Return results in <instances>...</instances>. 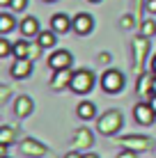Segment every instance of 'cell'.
I'll use <instances>...</instances> for the list:
<instances>
[{"mask_svg":"<svg viewBox=\"0 0 156 158\" xmlns=\"http://www.w3.org/2000/svg\"><path fill=\"white\" fill-rule=\"evenodd\" d=\"M94 87V73L87 71V69H78V71H74L71 76V85H69V89L74 92V94H87V92H92Z\"/></svg>","mask_w":156,"mask_h":158,"instance_id":"cell-1","label":"cell"},{"mask_svg":"<svg viewBox=\"0 0 156 158\" xmlns=\"http://www.w3.org/2000/svg\"><path fill=\"white\" fill-rule=\"evenodd\" d=\"M96 128H99L101 135H115L117 131L122 128V112L120 110H108L106 115L99 117V124H96Z\"/></svg>","mask_w":156,"mask_h":158,"instance_id":"cell-2","label":"cell"},{"mask_svg":"<svg viewBox=\"0 0 156 158\" xmlns=\"http://www.w3.org/2000/svg\"><path fill=\"white\" fill-rule=\"evenodd\" d=\"M101 87H103L106 94H120L122 87H124V76L117 69H108L103 76H101Z\"/></svg>","mask_w":156,"mask_h":158,"instance_id":"cell-3","label":"cell"},{"mask_svg":"<svg viewBox=\"0 0 156 158\" xmlns=\"http://www.w3.org/2000/svg\"><path fill=\"white\" fill-rule=\"evenodd\" d=\"M133 117H136V122L140 124V126H149V124H154L156 112H154L152 103L142 101V103H138V106L133 108Z\"/></svg>","mask_w":156,"mask_h":158,"instance_id":"cell-4","label":"cell"},{"mask_svg":"<svg viewBox=\"0 0 156 158\" xmlns=\"http://www.w3.org/2000/svg\"><path fill=\"white\" fill-rule=\"evenodd\" d=\"M120 144L124 147V149H131V151H145L149 149V144H152V140L145 138V135H126V138H120Z\"/></svg>","mask_w":156,"mask_h":158,"instance_id":"cell-5","label":"cell"},{"mask_svg":"<svg viewBox=\"0 0 156 158\" xmlns=\"http://www.w3.org/2000/svg\"><path fill=\"white\" fill-rule=\"evenodd\" d=\"M71 53L60 48V51H55L53 55H48V67L53 69V71H60V69H69L71 67Z\"/></svg>","mask_w":156,"mask_h":158,"instance_id":"cell-6","label":"cell"},{"mask_svg":"<svg viewBox=\"0 0 156 158\" xmlns=\"http://www.w3.org/2000/svg\"><path fill=\"white\" fill-rule=\"evenodd\" d=\"M94 28V19L90 14H85V12H80L74 16V25H71V30L76 32V35H87V32H92Z\"/></svg>","mask_w":156,"mask_h":158,"instance_id":"cell-7","label":"cell"},{"mask_svg":"<svg viewBox=\"0 0 156 158\" xmlns=\"http://www.w3.org/2000/svg\"><path fill=\"white\" fill-rule=\"evenodd\" d=\"M74 25V19H69L67 14H53L51 16V30H55L57 35H62V32H69Z\"/></svg>","mask_w":156,"mask_h":158,"instance_id":"cell-8","label":"cell"},{"mask_svg":"<svg viewBox=\"0 0 156 158\" xmlns=\"http://www.w3.org/2000/svg\"><path fill=\"white\" fill-rule=\"evenodd\" d=\"M30 73H32V60L30 57L14 60V64H12V76L14 78H28Z\"/></svg>","mask_w":156,"mask_h":158,"instance_id":"cell-9","label":"cell"},{"mask_svg":"<svg viewBox=\"0 0 156 158\" xmlns=\"http://www.w3.org/2000/svg\"><path fill=\"white\" fill-rule=\"evenodd\" d=\"M21 151H23L25 156H32V158H39V156H44L46 154V147L41 144V142H37V140H23L21 142Z\"/></svg>","mask_w":156,"mask_h":158,"instance_id":"cell-10","label":"cell"},{"mask_svg":"<svg viewBox=\"0 0 156 158\" xmlns=\"http://www.w3.org/2000/svg\"><path fill=\"white\" fill-rule=\"evenodd\" d=\"M71 76H74V71H69V69L55 71V76L51 78V87L53 89H64V87H69L71 85Z\"/></svg>","mask_w":156,"mask_h":158,"instance_id":"cell-11","label":"cell"},{"mask_svg":"<svg viewBox=\"0 0 156 158\" xmlns=\"http://www.w3.org/2000/svg\"><path fill=\"white\" fill-rule=\"evenodd\" d=\"M76 115L83 119V122H90V119L96 117V106L92 101H80L78 108H76Z\"/></svg>","mask_w":156,"mask_h":158,"instance_id":"cell-12","label":"cell"},{"mask_svg":"<svg viewBox=\"0 0 156 158\" xmlns=\"http://www.w3.org/2000/svg\"><path fill=\"white\" fill-rule=\"evenodd\" d=\"M21 32H23L25 37H37L39 35V21L35 19V16H28V19L21 21Z\"/></svg>","mask_w":156,"mask_h":158,"instance_id":"cell-13","label":"cell"},{"mask_svg":"<svg viewBox=\"0 0 156 158\" xmlns=\"http://www.w3.org/2000/svg\"><path fill=\"white\" fill-rule=\"evenodd\" d=\"M94 144V135L87 128H78L74 135V147H92Z\"/></svg>","mask_w":156,"mask_h":158,"instance_id":"cell-14","label":"cell"},{"mask_svg":"<svg viewBox=\"0 0 156 158\" xmlns=\"http://www.w3.org/2000/svg\"><path fill=\"white\" fill-rule=\"evenodd\" d=\"M14 112H16V117H28L32 112V101L28 96H19L14 103Z\"/></svg>","mask_w":156,"mask_h":158,"instance_id":"cell-15","label":"cell"},{"mask_svg":"<svg viewBox=\"0 0 156 158\" xmlns=\"http://www.w3.org/2000/svg\"><path fill=\"white\" fill-rule=\"evenodd\" d=\"M57 32L55 30H41L39 35H37V44H39L41 48H53L55 46V41H57Z\"/></svg>","mask_w":156,"mask_h":158,"instance_id":"cell-16","label":"cell"},{"mask_svg":"<svg viewBox=\"0 0 156 158\" xmlns=\"http://www.w3.org/2000/svg\"><path fill=\"white\" fill-rule=\"evenodd\" d=\"M12 55H14L16 60H21V57H30V44L25 41V39L16 41V44H14V51H12Z\"/></svg>","mask_w":156,"mask_h":158,"instance_id":"cell-17","label":"cell"},{"mask_svg":"<svg viewBox=\"0 0 156 158\" xmlns=\"http://www.w3.org/2000/svg\"><path fill=\"white\" fill-rule=\"evenodd\" d=\"M14 25H16V21H14L12 14H7V12L0 14V35H7V32L14 28Z\"/></svg>","mask_w":156,"mask_h":158,"instance_id":"cell-18","label":"cell"},{"mask_svg":"<svg viewBox=\"0 0 156 158\" xmlns=\"http://www.w3.org/2000/svg\"><path fill=\"white\" fill-rule=\"evenodd\" d=\"M152 85H154V78L140 76V80H138V94H147V89L152 92Z\"/></svg>","mask_w":156,"mask_h":158,"instance_id":"cell-19","label":"cell"},{"mask_svg":"<svg viewBox=\"0 0 156 158\" xmlns=\"http://www.w3.org/2000/svg\"><path fill=\"white\" fill-rule=\"evenodd\" d=\"M140 32H142V37H154L156 35V23L154 21H142V25H140Z\"/></svg>","mask_w":156,"mask_h":158,"instance_id":"cell-20","label":"cell"},{"mask_svg":"<svg viewBox=\"0 0 156 158\" xmlns=\"http://www.w3.org/2000/svg\"><path fill=\"white\" fill-rule=\"evenodd\" d=\"M12 51H14V46L9 44L5 37H0V57H7V55H12Z\"/></svg>","mask_w":156,"mask_h":158,"instance_id":"cell-21","label":"cell"},{"mask_svg":"<svg viewBox=\"0 0 156 158\" xmlns=\"http://www.w3.org/2000/svg\"><path fill=\"white\" fill-rule=\"evenodd\" d=\"M9 7L14 9V12H23L25 7H28V0H12V5Z\"/></svg>","mask_w":156,"mask_h":158,"instance_id":"cell-22","label":"cell"},{"mask_svg":"<svg viewBox=\"0 0 156 158\" xmlns=\"http://www.w3.org/2000/svg\"><path fill=\"white\" fill-rule=\"evenodd\" d=\"M0 140H2L5 144H9V140H12V131H9V126H5L2 131H0Z\"/></svg>","mask_w":156,"mask_h":158,"instance_id":"cell-23","label":"cell"},{"mask_svg":"<svg viewBox=\"0 0 156 158\" xmlns=\"http://www.w3.org/2000/svg\"><path fill=\"white\" fill-rule=\"evenodd\" d=\"M117 158H136V151L124 149V151H120V156H117Z\"/></svg>","mask_w":156,"mask_h":158,"instance_id":"cell-24","label":"cell"},{"mask_svg":"<svg viewBox=\"0 0 156 158\" xmlns=\"http://www.w3.org/2000/svg\"><path fill=\"white\" fill-rule=\"evenodd\" d=\"M147 12L156 14V0H147Z\"/></svg>","mask_w":156,"mask_h":158,"instance_id":"cell-25","label":"cell"},{"mask_svg":"<svg viewBox=\"0 0 156 158\" xmlns=\"http://www.w3.org/2000/svg\"><path fill=\"white\" fill-rule=\"evenodd\" d=\"M7 151H9V144H0V156H7Z\"/></svg>","mask_w":156,"mask_h":158,"instance_id":"cell-26","label":"cell"},{"mask_svg":"<svg viewBox=\"0 0 156 158\" xmlns=\"http://www.w3.org/2000/svg\"><path fill=\"white\" fill-rule=\"evenodd\" d=\"M64 158H83V154H78V151H69Z\"/></svg>","mask_w":156,"mask_h":158,"instance_id":"cell-27","label":"cell"},{"mask_svg":"<svg viewBox=\"0 0 156 158\" xmlns=\"http://www.w3.org/2000/svg\"><path fill=\"white\" fill-rule=\"evenodd\" d=\"M83 158H99V156H96L94 151H87V154H83Z\"/></svg>","mask_w":156,"mask_h":158,"instance_id":"cell-28","label":"cell"},{"mask_svg":"<svg viewBox=\"0 0 156 158\" xmlns=\"http://www.w3.org/2000/svg\"><path fill=\"white\" fill-rule=\"evenodd\" d=\"M149 103H152V108H154V112H156V94H152V101H149Z\"/></svg>","mask_w":156,"mask_h":158,"instance_id":"cell-29","label":"cell"},{"mask_svg":"<svg viewBox=\"0 0 156 158\" xmlns=\"http://www.w3.org/2000/svg\"><path fill=\"white\" fill-rule=\"evenodd\" d=\"M0 5H2V7H9V5H12V0H0Z\"/></svg>","mask_w":156,"mask_h":158,"instance_id":"cell-30","label":"cell"},{"mask_svg":"<svg viewBox=\"0 0 156 158\" xmlns=\"http://www.w3.org/2000/svg\"><path fill=\"white\" fill-rule=\"evenodd\" d=\"M152 94H156V73H154V85H152Z\"/></svg>","mask_w":156,"mask_h":158,"instance_id":"cell-31","label":"cell"},{"mask_svg":"<svg viewBox=\"0 0 156 158\" xmlns=\"http://www.w3.org/2000/svg\"><path fill=\"white\" fill-rule=\"evenodd\" d=\"M152 71L156 73V55H154V60H152Z\"/></svg>","mask_w":156,"mask_h":158,"instance_id":"cell-32","label":"cell"},{"mask_svg":"<svg viewBox=\"0 0 156 158\" xmlns=\"http://www.w3.org/2000/svg\"><path fill=\"white\" fill-rule=\"evenodd\" d=\"M87 2H101V0H87Z\"/></svg>","mask_w":156,"mask_h":158,"instance_id":"cell-33","label":"cell"},{"mask_svg":"<svg viewBox=\"0 0 156 158\" xmlns=\"http://www.w3.org/2000/svg\"><path fill=\"white\" fill-rule=\"evenodd\" d=\"M44 2H57V0H44Z\"/></svg>","mask_w":156,"mask_h":158,"instance_id":"cell-34","label":"cell"},{"mask_svg":"<svg viewBox=\"0 0 156 158\" xmlns=\"http://www.w3.org/2000/svg\"><path fill=\"white\" fill-rule=\"evenodd\" d=\"M2 158H9V156H2Z\"/></svg>","mask_w":156,"mask_h":158,"instance_id":"cell-35","label":"cell"}]
</instances>
